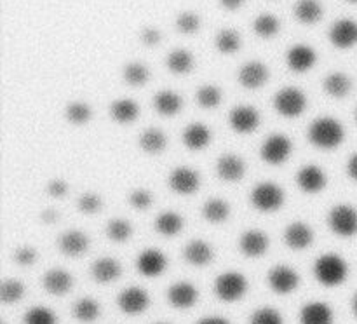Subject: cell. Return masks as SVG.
Instances as JSON below:
<instances>
[{
	"label": "cell",
	"instance_id": "d4e9b609",
	"mask_svg": "<svg viewBox=\"0 0 357 324\" xmlns=\"http://www.w3.org/2000/svg\"><path fill=\"white\" fill-rule=\"evenodd\" d=\"M300 324H333V310L324 302L305 303L300 310Z\"/></svg>",
	"mask_w": 357,
	"mask_h": 324
},
{
	"label": "cell",
	"instance_id": "816d5d0a",
	"mask_svg": "<svg viewBox=\"0 0 357 324\" xmlns=\"http://www.w3.org/2000/svg\"><path fill=\"white\" fill-rule=\"evenodd\" d=\"M40 218L44 223H54L58 222V211L56 209H45V211H42Z\"/></svg>",
	"mask_w": 357,
	"mask_h": 324
},
{
	"label": "cell",
	"instance_id": "5bb4252c",
	"mask_svg": "<svg viewBox=\"0 0 357 324\" xmlns=\"http://www.w3.org/2000/svg\"><path fill=\"white\" fill-rule=\"evenodd\" d=\"M284 242L289 249H307L314 242V230L305 222H293L284 230Z\"/></svg>",
	"mask_w": 357,
	"mask_h": 324
},
{
	"label": "cell",
	"instance_id": "83f0119b",
	"mask_svg": "<svg viewBox=\"0 0 357 324\" xmlns=\"http://www.w3.org/2000/svg\"><path fill=\"white\" fill-rule=\"evenodd\" d=\"M139 148L145 153H150V155H159L166 150L167 146V138L162 132V129L159 128H149L142 132L138 139Z\"/></svg>",
	"mask_w": 357,
	"mask_h": 324
},
{
	"label": "cell",
	"instance_id": "91938a15",
	"mask_svg": "<svg viewBox=\"0 0 357 324\" xmlns=\"http://www.w3.org/2000/svg\"><path fill=\"white\" fill-rule=\"evenodd\" d=\"M356 118H357V114H356Z\"/></svg>",
	"mask_w": 357,
	"mask_h": 324
},
{
	"label": "cell",
	"instance_id": "e575fe53",
	"mask_svg": "<svg viewBox=\"0 0 357 324\" xmlns=\"http://www.w3.org/2000/svg\"><path fill=\"white\" fill-rule=\"evenodd\" d=\"M166 65L173 73L185 75V73H188L194 68V58H192L190 52L185 51V49H176V51H173L167 56Z\"/></svg>",
	"mask_w": 357,
	"mask_h": 324
},
{
	"label": "cell",
	"instance_id": "ffe728a7",
	"mask_svg": "<svg viewBox=\"0 0 357 324\" xmlns=\"http://www.w3.org/2000/svg\"><path fill=\"white\" fill-rule=\"evenodd\" d=\"M58 247L66 256L77 258L89 249V237L80 230H68L59 236Z\"/></svg>",
	"mask_w": 357,
	"mask_h": 324
},
{
	"label": "cell",
	"instance_id": "680465c9",
	"mask_svg": "<svg viewBox=\"0 0 357 324\" xmlns=\"http://www.w3.org/2000/svg\"><path fill=\"white\" fill-rule=\"evenodd\" d=\"M155 324H167V323H155Z\"/></svg>",
	"mask_w": 357,
	"mask_h": 324
},
{
	"label": "cell",
	"instance_id": "836d02e7",
	"mask_svg": "<svg viewBox=\"0 0 357 324\" xmlns=\"http://www.w3.org/2000/svg\"><path fill=\"white\" fill-rule=\"evenodd\" d=\"M100 314H101L100 303H98L94 298H89V296L77 300L75 305H73V317H75L79 323H84V324L94 323V321L100 317Z\"/></svg>",
	"mask_w": 357,
	"mask_h": 324
},
{
	"label": "cell",
	"instance_id": "8fae6325",
	"mask_svg": "<svg viewBox=\"0 0 357 324\" xmlns=\"http://www.w3.org/2000/svg\"><path fill=\"white\" fill-rule=\"evenodd\" d=\"M229 124L237 134H250V132L257 131L258 125H260V114H258L257 108L241 105V107L230 110Z\"/></svg>",
	"mask_w": 357,
	"mask_h": 324
},
{
	"label": "cell",
	"instance_id": "6da1fadb",
	"mask_svg": "<svg viewBox=\"0 0 357 324\" xmlns=\"http://www.w3.org/2000/svg\"><path fill=\"white\" fill-rule=\"evenodd\" d=\"M309 141L319 150H335L342 145L345 138L344 125L333 117H317L309 125Z\"/></svg>",
	"mask_w": 357,
	"mask_h": 324
},
{
	"label": "cell",
	"instance_id": "11a10c76",
	"mask_svg": "<svg viewBox=\"0 0 357 324\" xmlns=\"http://www.w3.org/2000/svg\"><path fill=\"white\" fill-rule=\"evenodd\" d=\"M243 2L244 0H220V3H222V6L229 10L239 9V7L243 6Z\"/></svg>",
	"mask_w": 357,
	"mask_h": 324
},
{
	"label": "cell",
	"instance_id": "7bdbcfd3",
	"mask_svg": "<svg viewBox=\"0 0 357 324\" xmlns=\"http://www.w3.org/2000/svg\"><path fill=\"white\" fill-rule=\"evenodd\" d=\"M124 80L129 86H143L149 80V68L143 63H129L124 68Z\"/></svg>",
	"mask_w": 357,
	"mask_h": 324
},
{
	"label": "cell",
	"instance_id": "f907efd6",
	"mask_svg": "<svg viewBox=\"0 0 357 324\" xmlns=\"http://www.w3.org/2000/svg\"><path fill=\"white\" fill-rule=\"evenodd\" d=\"M160 40V31L157 28H145L142 31V42L145 45H157Z\"/></svg>",
	"mask_w": 357,
	"mask_h": 324
},
{
	"label": "cell",
	"instance_id": "484cf974",
	"mask_svg": "<svg viewBox=\"0 0 357 324\" xmlns=\"http://www.w3.org/2000/svg\"><path fill=\"white\" fill-rule=\"evenodd\" d=\"M121 263H119L115 258L105 256L91 265V275H93L94 281L101 282V284H108V282L117 281V279L121 277Z\"/></svg>",
	"mask_w": 357,
	"mask_h": 324
},
{
	"label": "cell",
	"instance_id": "d6a6232c",
	"mask_svg": "<svg viewBox=\"0 0 357 324\" xmlns=\"http://www.w3.org/2000/svg\"><path fill=\"white\" fill-rule=\"evenodd\" d=\"M295 16L300 23L314 24L323 17V6L319 0H298L295 6Z\"/></svg>",
	"mask_w": 357,
	"mask_h": 324
},
{
	"label": "cell",
	"instance_id": "1f68e13d",
	"mask_svg": "<svg viewBox=\"0 0 357 324\" xmlns=\"http://www.w3.org/2000/svg\"><path fill=\"white\" fill-rule=\"evenodd\" d=\"M202 216L209 223H223L230 216V206L225 199H208L202 206Z\"/></svg>",
	"mask_w": 357,
	"mask_h": 324
},
{
	"label": "cell",
	"instance_id": "74e56055",
	"mask_svg": "<svg viewBox=\"0 0 357 324\" xmlns=\"http://www.w3.org/2000/svg\"><path fill=\"white\" fill-rule=\"evenodd\" d=\"M222 101V91L213 84H204L197 91V103L204 110H215Z\"/></svg>",
	"mask_w": 357,
	"mask_h": 324
},
{
	"label": "cell",
	"instance_id": "c3c4849f",
	"mask_svg": "<svg viewBox=\"0 0 357 324\" xmlns=\"http://www.w3.org/2000/svg\"><path fill=\"white\" fill-rule=\"evenodd\" d=\"M14 260H16V263L23 265V267H26V265H33L35 260H37V253H35L33 247L23 246L14 253Z\"/></svg>",
	"mask_w": 357,
	"mask_h": 324
},
{
	"label": "cell",
	"instance_id": "60d3db41",
	"mask_svg": "<svg viewBox=\"0 0 357 324\" xmlns=\"http://www.w3.org/2000/svg\"><path fill=\"white\" fill-rule=\"evenodd\" d=\"M279 26H281V23H279V20L274 14H260L253 23L255 33L261 38L274 37L279 31Z\"/></svg>",
	"mask_w": 357,
	"mask_h": 324
},
{
	"label": "cell",
	"instance_id": "52a82bcc",
	"mask_svg": "<svg viewBox=\"0 0 357 324\" xmlns=\"http://www.w3.org/2000/svg\"><path fill=\"white\" fill-rule=\"evenodd\" d=\"M293 152V143L284 134H272L261 143L260 155L271 166H281L289 159Z\"/></svg>",
	"mask_w": 357,
	"mask_h": 324
},
{
	"label": "cell",
	"instance_id": "9a60e30c",
	"mask_svg": "<svg viewBox=\"0 0 357 324\" xmlns=\"http://www.w3.org/2000/svg\"><path fill=\"white\" fill-rule=\"evenodd\" d=\"M199 300V289L195 288L192 282L180 281L174 282L169 289H167V302L174 307V309H190L197 303Z\"/></svg>",
	"mask_w": 357,
	"mask_h": 324
},
{
	"label": "cell",
	"instance_id": "7c38bea8",
	"mask_svg": "<svg viewBox=\"0 0 357 324\" xmlns=\"http://www.w3.org/2000/svg\"><path fill=\"white\" fill-rule=\"evenodd\" d=\"M167 267L166 254L155 247H149L143 249L142 253L136 256V268L143 277H159Z\"/></svg>",
	"mask_w": 357,
	"mask_h": 324
},
{
	"label": "cell",
	"instance_id": "5b68a950",
	"mask_svg": "<svg viewBox=\"0 0 357 324\" xmlns=\"http://www.w3.org/2000/svg\"><path fill=\"white\" fill-rule=\"evenodd\" d=\"M274 108L279 115L286 118H295L305 111L307 108V98L298 87H282L281 91H278L274 96Z\"/></svg>",
	"mask_w": 357,
	"mask_h": 324
},
{
	"label": "cell",
	"instance_id": "681fc988",
	"mask_svg": "<svg viewBox=\"0 0 357 324\" xmlns=\"http://www.w3.org/2000/svg\"><path fill=\"white\" fill-rule=\"evenodd\" d=\"M66 192H68V185H66L63 180H52V181H49V185H47V194L51 195V197L59 199V197H63V195H65Z\"/></svg>",
	"mask_w": 357,
	"mask_h": 324
},
{
	"label": "cell",
	"instance_id": "30bf717a",
	"mask_svg": "<svg viewBox=\"0 0 357 324\" xmlns=\"http://www.w3.org/2000/svg\"><path fill=\"white\" fill-rule=\"evenodd\" d=\"M117 305L128 316H138L143 314L150 305L149 293L143 288L138 286H131V288H126L119 293L117 296Z\"/></svg>",
	"mask_w": 357,
	"mask_h": 324
},
{
	"label": "cell",
	"instance_id": "cb8c5ba5",
	"mask_svg": "<svg viewBox=\"0 0 357 324\" xmlns=\"http://www.w3.org/2000/svg\"><path fill=\"white\" fill-rule=\"evenodd\" d=\"M268 80V68L260 61H250L239 70V82L246 89H260Z\"/></svg>",
	"mask_w": 357,
	"mask_h": 324
},
{
	"label": "cell",
	"instance_id": "f35d334b",
	"mask_svg": "<svg viewBox=\"0 0 357 324\" xmlns=\"http://www.w3.org/2000/svg\"><path fill=\"white\" fill-rule=\"evenodd\" d=\"M107 236L108 239H112L114 242H126V240L131 239L132 225L128 219H110V222L107 223Z\"/></svg>",
	"mask_w": 357,
	"mask_h": 324
},
{
	"label": "cell",
	"instance_id": "ba28073f",
	"mask_svg": "<svg viewBox=\"0 0 357 324\" xmlns=\"http://www.w3.org/2000/svg\"><path fill=\"white\" fill-rule=\"evenodd\" d=\"M267 282L272 291L278 293V295H289L298 288L300 275L289 265H275L268 270Z\"/></svg>",
	"mask_w": 357,
	"mask_h": 324
},
{
	"label": "cell",
	"instance_id": "6f0895ef",
	"mask_svg": "<svg viewBox=\"0 0 357 324\" xmlns=\"http://www.w3.org/2000/svg\"><path fill=\"white\" fill-rule=\"evenodd\" d=\"M349 2H357V0H349Z\"/></svg>",
	"mask_w": 357,
	"mask_h": 324
},
{
	"label": "cell",
	"instance_id": "2e32d148",
	"mask_svg": "<svg viewBox=\"0 0 357 324\" xmlns=\"http://www.w3.org/2000/svg\"><path fill=\"white\" fill-rule=\"evenodd\" d=\"M268 246H271V239L267 233L257 229L246 230L239 239L241 253L248 258H260L261 254L267 253Z\"/></svg>",
	"mask_w": 357,
	"mask_h": 324
},
{
	"label": "cell",
	"instance_id": "603a6c76",
	"mask_svg": "<svg viewBox=\"0 0 357 324\" xmlns=\"http://www.w3.org/2000/svg\"><path fill=\"white\" fill-rule=\"evenodd\" d=\"M183 256L187 263L194 265V267H206L215 258V249L204 239H194L185 246Z\"/></svg>",
	"mask_w": 357,
	"mask_h": 324
},
{
	"label": "cell",
	"instance_id": "4316f807",
	"mask_svg": "<svg viewBox=\"0 0 357 324\" xmlns=\"http://www.w3.org/2000/svg\"><path fill=\"white\" fill-rule=\"evenodd\" d=\"M139 107L131 98H119L110 103V117L117 124H132L138 118Z\"/></svg>",
	"mask_w": 357,
	"mask_h": 324
},
{
	"label": "cell",
	"instance_id": "ac0fdd59",
	"mask_svg": "<svg viewBox=\"0 0 357 324\" xmlns=\"http://www.w3.org/2000/svg\"><path fill=\"white\" fill-rule=\"evenodd\" d=\"M330 40L338 49H351L357 44V23L352 20H340L330 28Z\"/></svg>",
	"mask_w": 357,
	"mask_h": 324
},
{
	"label": "cell",
	"instance_id": "bcb514c9",
	"mask_svg": "<svg viewBox=\"0 0 357 324\" xmlns=\"http://www.w3.org/2000/svg\"><path fill=\"white\" fill-rule=\"evenodd\" d=\"M176 28L185 35H192L201 28V17L197 16L195 13H181L180 16L176 17Z\"/></svg>",
	"mask_w": 357,
	"mask_h": 324
},
{
	"label": "cell",
	"instance_id": "8992f818",
	"mask_svg": "<svg viewBox=\"0 0 357 324\" xmlns=\"http://www.w3.org/2000/svg\"><path fill=\"white\" fill-rule=\"evenodd\" d=\"M328 225L331 232L340 237H352L357 233V211L349 204H338L328 213Z\"/></svg>",
	"mask_w": 357,
	"mask_h": 324
},
{
	"label": "cell",
	"instance_id": "f6af8a7d",
	"mask_svg": "<svg viewBox=\"0 0 357 324\" xmlns=\"http://www.w3.org/2000/svg\"><path fill=\"white\" fill-rule=\"evenodd\" d=\"M77 208H79L80 213L84 215H96V213L101 211L103 208V201L98 194L94 192H87V194L80 195L79 201H77Z\"/></svg>",
	"mask_w": 357,
	"mask_h": 324
},
{
	"label": "cell",
	"instance_id": "277c9868",
	"mask_svg": "<svg viewBox=\"0 0 357 324\" xmlns=\"http://www.w3.org/2000/svg\"><path fill=\"white\" fill-rule=\"evenodd\" d=\"M246 291L248 281L241 272H223V274H220L215 281V295L225 303L239 302V300L246 295Z\"/></svg>",
	"mask_w": 357,
	"mask_h": 324
},
{
	"label": "cell",
	"instance_id": "b9f144b4",
	"mask_svg": "<svg viewBox=\"0 0 357 324\" xmlns=\"http://www.w3.org/2000/svg\"><path fill=\"white\" fill-rule=\"evenodd\" d=\"M24 295V286L23 282L17 281V279H6L0 286V298L6 305L10 303H17Z\"/></svg>",
	"mask_w": 357,
	"mask_h": 324
},
{
	"label": "cell",
	"instance_id": "7a4b0ae2",
	"mask_svg": "<svg viewBox=\"0 0 357 324\" xmlns=\"http://www.w3.org/2000/svg\"><path fill=\"white\" fill-rule=\"evenodd\" d=\"M349 275L347 261L337 253H324L314 263V277L326 288H337Z\"/></svg>",
	"mask_w": 357,
	"mask_h": 324
},
{
	"label": "cell",
	"instance_id": "7dc6e473",
	"mask_svg": "<svg viewBox=\"0 0 357 324\" xmlns=\"http://www.w3.org/2000/svg\"><path fill=\"white\" fill-rule=\"evenodd\" d=\"M129 204L135 209L145 211L152 204V194L149 190H145V188H136V190H132L129 194Z\"/></svg>",
	"mask_w": 357,
	"mask_h": 324
},
{
	"label": "cell",
	"instance_id": "3957f363",
	"mask_svg": "<svg viewBox=\"0 0 357 324\" xmlns=\"http://www.w3.org/2000/svg\"><path fill=\"white\" fill-rule=\"evenodd\" d=\"M284 190L275 181H260L250 195L251 206L261 213H274L284 204Z\"/></svg>",
	"mask_w": 357,
	"mask_h": 324
},
{
	"label": "cell",
	"instance_id": "4dcf8cb0",
	"mask_svg": "<svg viewBox=\"0 0 357 324\" xmlns=\"http://www.w3.org/2000/svg\"><path fill=\"white\" fill-rule=\"evenodd\" d=\"M352 89V80L347 73L333 72L324 79V91L331 98H345Z\"/></svg>",
	"mask_w": 357,
	"mask_h": 324
},
{
	"label": "cell",
	"instance_id": "9f6ffc18",
	"mask_svg": "<svg viewBox=\"0 0 357 324\" xmlns=\"http://www.w3.org/2000/svg\"><path fill=\"white\" fill-rule=\"evenodd\" d=\"M352 309H354V314H356V317H357V295L354 296V300H352Z\"/></svg>",
	"mask_w": 357,
	"mask_h": 324
},
{
	"label": "cell",
	"instance_id": "ab89813d",
	"mask_svg": "<svg viewBox=\"0 0 357 324\" xmlns=\"http://www.w3.org/2000/svg\"><path fill=\"white\" fill-rule=\"evenodd\" d=\"M23 324H58V317L47 307H31L24 312Z\"/></svg>",
	"mask_w": 357,
	"mask_h": 324
},
{
	"label": "cell",
	"instance_id": "d6986e66",
	"mask_svg": "<svg viewBox=\"0 0 357 324\" xmlns=\"http://www.w3.org/2000/svg\"><path fill=\"white\" fill-rule=\"evenodd\" d=\"M42 286H44V289L49 295L63 296L72 289L73 277L65 268H51L42 277Z\"/></svg>",
	"mask_w": 357,
	"mask_h": 324
},
{
	"label": "cell",
	"instance_id": "ee69618b",
	"mask_svg": "<svg viewBox=\"0 0 357 324\" xmlns=\"http://www.w3.org/2000/svg\"><path fill=\"white\" fill-rule=\"evenodd\" d=\"M250 324H284V319L279 310L272 307H261L251 314Z\"/></svg>",
	"mask_w": 357,
	"mask_h": 324
},
{
	"label": "cell",
	"instance_id": "44dd1931",
	"mask_svg": "<svg viewBox=\"0 0 357 324\" xmlns=\"http://www.w3.org/2000/svg\"><path fill=\"white\" fill-rule=\"evenodd\" d=\"M286 63L293 72H307L316 65V52L310 45L296 44L289 47L288 54H286Z\"/></svg>",
	"mask_w": 357,
	"mask_h": 324
},
{
	"label": "cell",
	"instance_id": "9c48e42d",
	"mask_svg": "<svg viewBox=\"0 0 357 324\" xmlns=\"http://www.w3.org/2000/svg\"><path fill=\"white\" fill-rule=\"evenodd\" d=\"M169 188L178 195H192L201 187V174L199 171L188 166H178L169 173Z\"/></svg>",
	"mask_w": 357,
	"mask_h": 324
},
{
	"label": "cell",
	"instance_id": "d590c367",
	"mask_svg": "<svg viewBox=\"0 0 357 324\" xmlns=\"http://www.w3.org/2000/svg\"><path fill=\"white\" fill-rule=\"evenodd\" d=\"M91 107L84 101H72L65 108V118L73 125H84L91 121Z\"/></svg>",
	"mask_w": 357,
	"mask_h": 324
},
{
	"label": "cell",
	"instance_id": "4fadbf2b",
	"mask_svg": "<svg viewBox=\"0 0 357 324\" xmlns=\"http://www.w3.org/2000/svg\"><path fill=\"white\" fill-rule=\"evenodd\" d=\"M326 173L319 166H314V164H307V166L300 167L298 173H296V185L305 194H319L326 188Z\"/></svg>",
	"mask_w": 357,
	"mask_h": 324
},
{
	"label": "cell",
	"instance_id": "f546056e",
	"mask_svg": "<svg viewBox=\"0 0 357 324\" xmlns=\"http://www.w3.org/2000/svg\"><path fill=\"white\" fill-rule=\"evenodd\" d=\"M185 219L176 211H162L155 219V230L164 237H174L181 232Z\"/></svg>",
	"mask_w": 357,
	"mask_h": 324
},
{
	"label": "cell",
	"instance_id": "f1b7e54d",
	"mask_svg": "<svg viewBox=\"0 0 357 324\" xmlns=\"http://www.w3.org/2000/svg\"><path fill=\"white\" fill-rule=\"evenodd\" d=\"M153 107H155V110L160 115L173 117V115H176L183 108V98L174 93V91L164 89L155 94V98H153Z\"/></svg>",
	"mask_w": 357,
	"mask_h": 324
},
{
	"label": "cell",
	"instance_id": "8d00e7d4",
	"mask_svg": "<svg viewBox=\"0 0 357 324\" xmlns=\"http://www.w3.org/2000/svg\"><path fill=\"white\" fill-rule=\"evenodd\" d=\"M216 49L223 54H232V52L239 51L241 47V35L239 31L232 30V28H225L220 30L216 35Z\"/></svg>",
	"mask_w": 357,
	"mask_h": 324
},
{
	"label": "cell",
	"instance_id": "7402d4cb",
	"mask_svg": "<svg viewBox=\"0 0 357 324\" xmlns=\"http://www.w3.org/2000/svg\"><path fill=\"white\" fill-rule=\"evenodd\" d=\"M211 143V129L202 122H192L183 131V145L190 152H201Z\"/></svg>",
	"mask_w": 357,
	"mask_h": 324
},
{
	"label": "cell",
	"instance_id": "e0dca14e",
	"mask_svg": "<svg viewBox=\"0 0 357 324\" xmlns=\"http://www.w3.org/2000/svg\"><path fill=\"white\" fill-rule=\"evenodd\" d=\"M244 173H246V164H244L243 157L236 155V153H225L216 160V174L220 180L234 183V181L243 180Z\"/></svg>",
	"mask_w": 357,
	"mask_h": 324
},
{
	"label": "cell",
	"instance_id": "db71d44e",
	"mask_svg": "<svg viewBox=\"0 0 357 324\" xmlns=\"http://www.w3.org/2000/svg\"><path fill=\"white\" fill-rule=\"evenodd\" d=\"M197 324H230V323L227 319H223V317L211 316V317H204V319L199 321Z\"/></svg>",
	"mask_w": 357,
	"mask_h": 324
},
{
	"label": "cell",
	"instance_id": "f5cc1de1",
	"mask_svg": "<svg viewBox=\"0 0 357 324\" xmlns=\"http://www.w3.org/2000/svg\"><path fill=\"white\" fill-rule=\"evenodd\" d=\"M347 174L352 178V180L357 181V153L349 159L347 162Z\"/></svg>",
	"mask_w": 357,
	"mask_h": 324
}]
</instances>
